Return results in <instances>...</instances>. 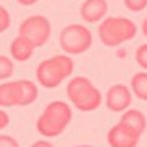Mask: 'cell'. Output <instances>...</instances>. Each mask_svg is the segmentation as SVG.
I'll list each match as a JSON object with an SVG mask.
<instances>
[{
	"mask_svg": "<svg viewBox=\"0 0 147 147\" xmlns=\"http://www.w3.org/2000/svg\"><path fill=\"white\" fill-rule=\"evenodd\" d=\"M74 72V61L69 56H53L36 67V80L44 88H56Z\"/></svg>",
	"mask_w": 147,
	"mask_h": 147,
	"instance_id": "obj_1",
	"label": "cell"
},
{
	"mask_svg": "<svg viewBox=\"0 0 147 147\" xmlns=\"http://www.w3.org/2000/svg\"><path fill=\"white\" fill-rule=\"evenodd\" d=\"M136 34L137 26L134 25V21L124 16H108L98 26V36L108 47H116L123 42L131 41Z\"/></svg>",
	"mask_w": 147,
	"mask_h": 147,
	"instance_id": "obj_2",
	"label": "cell"
},
{
	"mask_svg": "<svg viewBox=\"0 0 147 147\" xmlns=\"http://www.w3.org/2000/svg\"><path fill=\"white\" fill-rule=\"evenodd\" d=\"M59 42L67 54H84L92 47L93 34L84 25H69L61 31Z\"/></svg>",
	"mask_w": 147,
	"mask_h": 147,
	"instance_id": "obj_3",
	"label": "cell"
},
{
	"mask_svg": "<svg viewBox=\"0 0 147 147\" xmlns=\"http://www.w3.org/2000/svg\"><path fill=\"white\" fill-rule=\"evenodd\" d=\"M18 36L25 38L34 49L41 47L51 38V23L42 15H31L20 25Z\"/></svg>",
	"mask_w": 147,
	"mask_h": 147,
	"instance_id": "obj_4",
	"label": "cell"
},
{
	"mask_svg": "<svg viewBox=\"0 0 147 147\" xmlns=\"http://www.w3.org/2000/svg\"><path fill=\"white\" fill-rule=\"evenodd\" d=\"M106 106L108 110L113 113H123L126 111L132 103V96L131 92L126 85L123 84H116L113 87H110V90L106 92Z\"/></svg>",
	"mask_w": 147,
	"mask_h": 147,
	"instance_id": "obj_5",
	"label": "cell"
},
{
	"mask_svg": "<svg viewBox=\"0 0 147 147\" xmlns=\"http://www.w3.org/2000/svg\"><path fill=\"white\" fill-rule=\"evenodd\" d=\"M119 124L127 132H131L132 136L141 139V136L144 134V131H146V127H147V119H146V116H144V113H141L139 110H129L127 108L123 113V116H121Z\"/></svg>",
	"mask_w": 147,
	"mask_h": 147,
	"instance_id": "obj_6",
	"label": "cell"
},
{
	"mask_svg": "<svg viewBox=\"0 0 147 147\" xmlns=\"http://www.w3.org/2000/svg\"><path fill=\"white\" fill-rule=\"evenodd\" d=\"M108 11V3L106 0H85L80 7V16L84 21L88 23H98L105 18Z\"/></svg>",
	"mask_w": 147,
	"mask_h": 147,
	"instance_id": "obj_7",
	"label": "cell"
},
{
	"mask_svg": "<svg viewBox=\"0 0 147 147\" xmlns=\"http://www.w3.org/2000/svg\"><path fill=\"white\" fill-rule=\"evenodd\" d=\"M106 139H108L110 147H137V142H139V137L127 132L119 123L108 131Z\"/></svg>",
	"mask_w": 147,
	"mask_h": 147,
	"instance_id": "obj_8",
	"label": "cell"
},
{
	"mask_svg": "<svg viewBox=\"0 0 147 147\" xmlns=\"http://www.w3.org/2000/svg\"><path fill=\"white\" fill-rule=\"evenodd\" d=\"M74 105L79 111H84V113H90V111L98 110L101 105V92L96 87H90L80 95L77 100L74 101Z\"/></svg>",
	"mask_w": 147,
	"mask_h": 147,
	"instance_id": "obj_9",
	"label": "cell"
},
{
	"mask_svg": "<svg viewBox=\"0 0 147 147\" xmlns=\"http://www.w3.org/2000/svg\"><path fill=\"white\" fill-rule=\"evenodd\" d=\"M42 115L47 116L49 119L56 121V123H61L64 126H67L72 119V108L65 101H51L44 108Z\"/></svg>",
	"mask_w": 147,
	"mask_h": 147,
	"instance_id": "obj_10",
	"label": "cell"
},
{
	"mask_svg": "<svg viewBox=\"0 0 147 147\" xmlns=\"http://www.w3.org/2000/svg\"><path fill=\"white\" fill-rule=\"evenodd\" d=\"M34 53V47L21 36H16L10 44V56L16 62H26Z\"/></svg>",
	"mask_w": 147,
	"mask_h": 147,
	"instance_id": "obj_11",
	"label": "cell"
},
{
	"mask_svg": "<svg viewBox=\"0 0 147 147\" xmlns=\"http://www.w3.org/2000/svg\"><path fill=\"white\" fill-rule=\"evenodd\" d=\"M18 85V106H28L34 103V100L38 98V87L33 80L21 79L16 80Z\"/></svg>",
	"mask_w": 147,
	"mask_h": 147,
	"instance_id": "obj_12",
	"label": "cell"
},
{
	"mask_svg": "<svg viewBox=\"0 0 147 147\" xmlns=\"http://www.w3.org/2000/svg\"><path fill=\"white\" fill-rule=\"evenodd\" d=\"M65 127L67 126H64V124H61V123H56V121L49 119V118L44 116L42 113L36 119V129H38V132H39L41 136H44V137H57V136H61Z\"/></svg>",
	"mask_w": 147,
	"mask_h": 147,
	"instance_id": "obj_13",
	"label": "cell"
},
{
	"mask_svg": "<svg viewBox=\"0 0 147 147\" xmlns=\"http://www.w3.org/2000/svg\"><path fill=\"white\" fill-rule=\"evenodd\" d=\"M0 106L11 108L18 106V85L15 82H3L0 84Z\"/></svg>",
	"mask_w": 147,
	"mask_h": 147,
	"instance_id": "obj_14",
	"label": "cell"
},
{
	"mask_svg": "<svg viewBox=\"0 0 147 147\" xmlns=\"http://www.w3.org/2000/svg\"><path fill=\"white\" fill-rule=\"evenodd\" d=\"M92 85L93 84H92L87 77H80V75L79 77H74V79L67 84V98L74 103V101L77 100L87 88H90Z\"/></svg>",
	"mask_w": 147,
	"mask_h": 147,
	"instance_id": "obj_15",
	"label": "cell"
},
{
	"mask_svg": "<svg viewBox=\"0 0 147 147\" xmlns=\"http://www.w3.org/2000/svg\"><path fill=\"white\" fill-rule=\"evenodd\" d=\"M131 88L139 100L147 101V72H139L132 77Z\"/></svg>",
	"mask_w": 147,
	"mask_h": 147,
	"instance_id": "obj_16",
	"label": "cell"
},
{
	"mask_svg": "<svg viewBox=\"0 0 147 147\" xmlns=\"http://www.w3.org/2000/svg\"><path fill=\"white\" fill-rule=\"evenodd\" d=\"M13 74V61L8 56L0 54V80H7Z\"/></svg>",
	"mask_w": 147,
	"mask_h": 147,
	"instance_id": "obj_17",
	"label": "cell"
},
{
	"mask_svg": "<svg viewBox=\"0 0 147 147\" xmlns=\"http://www.w3.org/2000/svg\"><path fill=\"white\" fill-rule=\"evenodd\" d=\"M11 25V16L10 13H8V10H7L5 7L0 5V34L2 33H5L8 28H10Z\"/></svg>",
	"mask_w": 147,
	"mask_h": 147,
	"instance_id": "obj_18",
	"label": "cell"
},
{
	"mask_svg": "<svg viewBox=\"0 0 147 147\" xmlns=\"http://www.w3.org/2000/svg\"><path fill=\"white\" fill-rule=\"evenodd\" d=\"M124 5H126L127 10L139 13V11L147 8V0H124Z\"/></svg>",
	"mask_w": 147,
	"mask_h": 147,
	"instance_id": "obj_19",
	"label": "cell"
},
{
	"mask_svg": "<svg viewBox=\"0 0 147 147\" xmlns=\"http://www.w3.org/2000/svg\"><path fill=\"white\" fill-rule=\"evenodd\" d=\"M136 62L144 70H147V44H141L136 49Z\"/></svg>",
	"mask_w": 147,
	"mask_h": 147,
	"instance_id": "obj_20",
	"label": "cell"
},
{
	"mask_svg": "<svg viewBox=\"0 0 147 147\" xmlns=\"http://www.w3.org/2000/svg\"><path fill=\"white\" fill-rule=\"evenodd\" d=\"M0 147H20V144L10 134H0Z\"/></svg>",
	"mask_w": 147,
	"mask_h": 147,
	"instance_id": "obj_21",
	"label": "cell"
},
{
	"mask_svg": "<svg viewBox=\"0 0 147 147\" xmlns=\"http://www.w3.org/2000/svg\"><path fill=\"white\" fill-rule=\"evenodd\" d=\"M8 124H10V116L7 115L3 110H0V131H2V129H5Z\"/></svg>",
	"mask_w": 147,
	"mask_h": 147,
	"instance_id": "obj_22",
	"label": "cell"
},
{
	"mask_svg": "<svg viewBox=\"0 0 147 147\" xmlns=\"http://www.w3.org/2000/svg\"><path fill=\"white\" fill-rule=\"evenodd\" d=\"M31 147H54V144H53V142H49V141H44V139H41V141L33 142Z\"/></svg>",
	"mask_w": 147,
	"mask_h": 147,
	"instance_id": "obj_23",
	"label": "cell"
},
{
	"mask_svg": "<svg viewBox=\"0 0 147 147\" xmlns=\"http://www.w3.org/2000/svg\"><path fill=\"white\" fill-rule=\"evenodd\" d=\"M20 5H25V7H31L34 3H38V0H16Z\"/></svg>",
	"mask_w": 147,
	"mask_h": 147,
	"instance_id": "obj_24",
	"label": "cell"
},
{
	"mask_svg": "<svg viewBox=\"0 0 147 147\" xmlns=\"http://www.w3.org/2000/svg\"><path fill=\"white\" fill-rule=\"evenodd\" d=\"M142 33H144V36L147 38V18L142 21Z\"/></svg>",
	"mask_w": 147,
	"mask_h": 147,
	"instance_id": "obj_25",
	"label": "cell"
},
{
	"mask_svg": "<svg viewBox=\"0 0 147 147\" xmlns=\"http://www.w3.org/2000/svg\"><path fill=\"white\" fill-rule=\"evenodd\" d=\"M75 147H93V146H75Z\"/></svg>",
	"mask_w": 147,
	"mask_h": 147,
	"instance_id": "obj_26",
	"label": "cell"
}]
</instances>
